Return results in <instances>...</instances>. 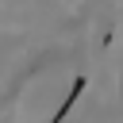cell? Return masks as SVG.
Returning <instances> with one entry per match:
<instances>
[{
	"mask_svg": "<svg viewBox=\"0 0 123 123\" xmlns=\"http://www.w3.org/2000/svg\"><path fill=\"white\" fill-rule=\"evenodd\" d=\"M85 85H88V81H85V77H73V88H69V96H65V100H62V104H58V111H54V115H50V123H62V119H65V115H69V108H73V104H77V96H81V92H85Z\"/></svg>",
	"mask_w": 123,
	"mask_h": 123,
	"instance_id": "1",
	"label": "cell"
}]
</instances>
